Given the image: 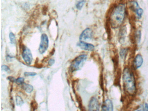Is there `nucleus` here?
Wrapping results in <instances>:
<instances>
[{
  "label": "nucleus",
  "mask_w": 148,
  "mask_h": 111,
  "mask_svg": "<svg viewBox=\"0 0 148 111\" xmlns=\"http://www.w3.org/2000/svg\"><path fill=\"white\" fill-rule=\"evenodd\" d=\"M126 15L124 5L120 4L113 9L109 16V24L113 28L120 27L124 23Z\"/></svg>",
  "instance_id": "f257e3e1"
},
{
  "label": "nucleus",
  "mask_w": 148,
  "mask_h": 111,
  "mask_svg": "<svg viewBox=\"0 0 148 111\" xmlns=\"http://www.w3.org/2000/svg\"><path fill=\"white\" fill-rule=\"evenodd\" d=\"M123 85L126 92L131 95H133L136 92V87L134 74L128 67L125 68L123 72Z\"/></svg>",
  "instance_id": "f03ea898"
},
{
  "label": "nucleus",
  "mask_w": 148,
  "mask_h": 111,
  "mask_svg": "<svg viewBox=\"0 0 148 111\" xmlns=\"http://www.w3.org/2000/svg\"><path fill=\"white\" fill-rule=\"evenodd\" d=\"M87 59L86 55L83 54L79 56L72 62L71 66V70L73 72L80 70L83 67Z\"/></svg>",
  "instance_id": "7ed1b4c3"
},
{
  "label": "nucleus",
  "mask_w": 148,
  "mask_h": 111,
  "mask_svg": "<svg viewBox=\"0 0 148 111\" xmlns=\"http://www.w3.org/2000/svg\"><path fill=\"white\" fill-rule=\"evenodd\" d=\"M49 46V39L48 36L46 34H43L41 37V41L39 48V51L40 53H45Z\"/></svg>",
  "instance_id": "20e7f679"
},
{
  "label": "nucleus",
  "mask_w": 148,
  "mask_h": 111,
  "mask_svg": "<svg viewBox=\"0 0 148 111\" xmlns=\"http://www.w3.org/2000/svg\"><path fill=\"white\" fill-rule=\"evenodd\" d=\"M22 57L24 61L27 64L30 65L33 60V56L30 49L26 47H24L22 52Z\"/></svg>",
  "instance_id": "39448f33"
},
{
  "label": "nucleus",
  "mask_w": 148,
  "mask_h": 111,
  "mask_svg": "<svg viewBox=\"0 0 148 111\" xmlns=\"http://www.w3.org/2000/svg\"><path fill=\"white\" fill-rule=\"evenodd\" d=\"M93 37V31L90 28H87L84 30L79 36L80 41H86L92 39Z\"/></svg>",
  "instance_id": "423d86ee"
},
{
  "label": "nucleus",
  "mask_w": 148,
  "mask_h": 111,
  "mask_svg": "<svg viewBox=\"0 0 148 111\" xmlns=\"http://www.w3.org/2000/svg\"><path fill=\"white\" fill-rule=\"evenodd\" d=\"M89 111H100V106L98 100L95 97H93L90 102Z\"/></svg>",
  "instance_id": "0eeeda50"
},
{
  "label": "nucleus",
  "mask_w": 148,
  "mask_h": 111,
  "mask_svg": "<svg viewBox=\"0 0 148 111\" xmlns=\"http://www.w3.org/2000/svg\"><path fill=\"white\" fill-rule=\"evenodd\" d=\"M77 46L82 49L87 51H93L95 48L93 44L87 43L82 41H80L77 43Z\"/></svg>",
  "instance_id": "6e6552de"
},
{
  "label": "nucleus",
  "mask_w": 148,
  "mask_h": 111,
  "mask_svg": "<svg viewBox=\"0 0 148 111\" xmlns=\"http://www.w3.org/2000/svg\"><path fill=\"white\" fill-rule=\"evenodd\" d=\"M102 108L103 111H113V103L109 99H107L103 102Z\"/></svg>",
  "instance_id": "1a4fd4ad"
},
{
  "label": "nucleus",
  "mask_w": 148,
  "mask_h": 111,
  "mask_svg": "<svg viewBox=\"0 0 148 111\" xmlns=\"http://www.w3.org/2000/svg\"><path fill=\"white\" fill-rule=\"evenodd\" d=\"M143 60L141 55L139 54L137 55L134 60V67L136 69L140 68L143 65Z\"/></svg>",
  "instance_id": "9d476101"
},
{
  "label": "nucleus",
  "mask_w": 148,
  "mask_h": 111,
  "mask_svg": "<svg viewBox=\"0 0 148 111\" xmlns=\"http://www.w3.org/2000/svg\"><path fill=\"white\" fill-rule=\"evenodd\" d=\"M119 34V38L120 39V42H124L125 39L126 35V27L125 26L122 27L120 30Z\"/></svg>",
  "instance_id": "9b49d317"
},
{
  "label": "nucleus",
  "mask_w": 148,
  "mask_h": 111,
  "mask_svg": "<svg viewBox=\"0 0 148 111\" xmlns=\"http://www.w3.org/2000/svg\"><path fill=\"white\" fill-rule=\"evenodd\" d=\"M22 88L27 93H31L34 89L33 86L30 84H24V83L22 85Z\"/></svg>",
  "instance_id": "f8f14e48"
},
{
  "label": "nucleus",
  "mask_w": 148,
  "mask_h": 111,
  "mask_svg": "<svg viewBox=\"0 0 148 111\" xmlns=\"http://www.w3.org/2000/svg\"><path fill=\"white\" fill-rule=\"evenodd\" d=\"M85 3V0H82V1H79L76 5V7L78 10H81Z\"/></svg>",
  "instance_id": "ddd939ff"
},
{
  "label": "nucleus",
  "mask_w": 148,
  "mask_h": 111,
  "mask_svg": "<svg viewBox=\"0 0 148 111\" xmlns=\"http://www.w3.org/2000/svg\"><path fill=\"white\" fill-rule=\"evenodd\" d=\"M9 38H10V41L12 44H14L16 42V37L15 35L13 33H11L9 34Z\"/></svg>",
  "instance_id": "4468645a"
},
{
  "label": "nucleus",
  "mask_w": 148,
  "mask_h": 111,
  "mask_svg": "<svg viewBox=\"0 0 148 111\" xmlns=\"http://www.w3.org/2000/svg\"><path fill=\"white\" fill-rule=\"evenodd\" d=\"M127 49H122L120 51V56L122 58L124 59L126 57V54H127Z\"/></svg>",
  "instance_id": "2eb2a0df"
},
{
  "label": "nucleus",
  "mask_w": 148,
  "mask_h": 111,
  "mask_svg": "<svg viewBox=\"0 0 148 111\" xmlns=\"http://www.w3.org/2000/svg\"><path fill=\"white\" fill-rule=\"evenodd\" d=\"M16 103H17V105H18V106H21L24 103V101L20 96H16Z\"/></svg>",
  "instance_id": "dca6fc26"
},
{
  "label": "nucleus",
  "mask_w": 148,
  "mask_h": 111,
  "mask_svg": "<svg viewBox=\"0 0 148 111\" xmlns=\"http://www.w3.org/2000/svg\"><path fill=\"white\" fill-rule=\"evenodd\" d=\"M136 14L138 18H140L142 17L143 15V11L142 8H139L138 9L136 10Z\"/></svg>",
  "instance_id": "f3484780"
},
{
  "label": "nucleus",
  "mask_w": 148,
  "mask_h": 111,
  "mask_svg": "<svg viewBox=\"0 0 148 111\" xmlns=\"http://www.w3.org/2000/svg\"><path fill=\"white\" fill-rule=\"evenodd\" d=\"M24 78L20 77L18 79H16V83L18 85L24 84Z\"/></svg>",
  "instance_id": "a211bd4d"
},
{
  "label": "nucleus",
  "mask_w": 148,
  "mask_h": 111,
  "mask_svg": "<svg viewBox=\"0 0 148 111\" xmlns=\"http://www.w3.org/2000/svg\"><path fill=\"white\" fill-rule=\"evenodd\" d=\"M24 75L25 76H36L37 73L34 72H25L24 73Z\"/></svg>",
  "instance_id": "6ab92c4d"
},
{
  "label": "nucleus",
  "mask_w": 148,
  "mask_h": 111,
  "mask_svg": "<svg viewBox=\"0 0 148 111\" xmlns=\"http://www.w3.org/2000/svg\"><path fill=\"white\" fill-rule=\"evenodd\" d=\"M2 69L3 70L7 72H10V69L6 65H3L2 66Z\"/></svg>",
  "instance_id": "aec40b11"
},
{
  "label": "nucleus",
  "mask_w": 148,
  "mask_h": 111,
  "mask_svg": "<svg viewBox=\"0 0 148 111\" xmlns=\"http://www.w3.org/2000/svg\"><path fill=\"white\" fill-rule=\"evenodd\" d=\"M7 79H8V80H10L11 82H13V83H16V79H15L13 77L9 76L7 78Z\"/></svg>",
  "instance_id": "412c9836"
},
{
  "label": "nucleus",
  "mask_w": 148,
  "mask_h": 111,
  "mask_svg": "<svg viewBox=\"0 0 148 111\" xmlns=\"http://www.w3.org/2000/svg\"><path fill=\"white\" fill-rule=\"evenodd\" d=\"M54 60L53 59H50V60L49 61L48 64L49 65V66H51L54 64Z\"/></svg>",
  "instance_id": "4be33fe9"
},
{
  "label": "nucleus",
  "mask_w": 148,
  "mask_h": 111,
  "mask_svg": "<svg viewBox=\"0 0 148 111\" xmlns=\"http://www.w3.org/2000/svg\"><path fill=\"white\" fill-rule=\"evenodd\" d=\"M145 111H148V103H145Z\"/></svg>",
  "instance_id": "5701e85b"
},
{
  "label": "nucleus",
  "mask_w": 148,
  "mask_h": 111,
  "mask_svg": "<svg viewBox=\"0 0 148 111\" xmlns=\"http://www.w3.org/2000/svg\"><path fill=\"white\" fill-rule=\"evenodd\" d=\"M136 111H145V109H144V108H139L137 109Z\"/></svg>",
  "instance_id": "b1692460"
},
{
  "label": "nucleus",
  "mask_w": 148,
  "mask_h": 111,
  "mask_svg": "<svg viewBox=\"0 0 148 111\" xmlns=\"http://www.w3.org/2000/svg\"></svg>",
  "instance_id": "393cba45"
}]
</instances>
